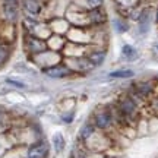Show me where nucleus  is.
Instances as JSON below:
<instances>
[{
  "mask_svg": "<svg viewBox=\"0 0 158 158\" xmlns=\"http://www.w3.org/2000/svg\"><path fill=\"white\" fill-rule=\"evenodd\" d=\"M63 122H66V123H70L72 120H73V114L72 113H68V114H63Z\"/></svg>",
  "mask_w": 158,
  "mask_h": 158,
  "instance_id": "20",
  "label": "nucleus"
},
{
  "mask_svg": "<svg viewBox=\"0 0 158 158\" xmlns=\"http://www.w3.org/2000/svg\"><path fill=\"white\" fill-rule=\"evenodd\" d=\"M113 28H114L116 32L123 34V32H127V31H129V25L124 22V21H122V19H114L113 21Z\"/></svg>",
  "mask_w": 158,
  "mask_h": 158,
  "instance_id": "16",
  "label": "nucleus"
},
{
  "mask_svg": "<svg viewBox=\"0 0 158 158\" xmlns=\"http://www.w3.org/2000/svg\"><path fill=\"white\" fill-rule=\"evenodd\" d=\"M95 126L92 124V122H86V123L79 129V135H78V138H79V141L81 142H88L92 138V136L95 135Z\"/></svg>",
  "mask_w": 158,
  "mask_h": 158,
  "instance_id": "7",
  "label": "nucleus"
},
{
  "mask_svg": "<svg viewBox=\"0 0 158 158\" xmlns=\"http://www.w3.org/2000/svg\"><path fill=\"white\" fill-rule=\"evenodd\" d=\"M155 21H157V23H158V10H157V16H155Z\"/></svg>",
  "mask_w": 158,
  "mask_h": 158,
  "instance_id": "22",
  "label": "nucleus"
},
{
  "mask_svg": "<svg viewBox=\"0 0 158 158\" xmlns=\"http://www.w3.org/2000/svg\"><path fill=\"white\" fill-rule=\"evenodd\" d=\"M51 142H53V147H54L56 154L63 152V149H64V147H66V142H64V138H63V135L60 133V132H57V133L53 135Z\"/></svg>",
  "mask_w": 158,
  "mask_h": 158,
  "instance_id": "10",
  "label": "nucleus"
},
{
  "mask_svg": "<svg viewBox=\"0 0 158 158\" xmlns=\"http://www.w3.org/2000/svg\"><path fill=\"white\" fill-rule=\"evenodd\" d=\"M88 2V5L91 6V7H98V6L102 3V0H86Z\"/></svg>",
  "mask_w": 158,
  "mask_h": 158,
  "instance_id": "18",
  "label": "nucleus"
},
{
  "mask_svg": "<svg viewBox=\"0 0 158 158\" xmlns=\"http://www.w3.org/2000/svg\"><path fill=\"white\" fill-rule=\"evenodd\" d=\"M44 73L51 79H62L66 76H70L73 73V70L66 64H53V66H48L47 69H44Z\"/></svg>",
  "mask_w": 158,
  "mask_h": 158,
  "instance_id": "4",
  "label": "nucleus"
},
{
  "mask_svg": "<svg viewBox=\"0 0 158 158\" xmlns=\"http://www.w3.org/2000/svg\"><path fill=\"white\" fill-rule=\"evenodd\" d=\"M154 51H155V54H157V57H158V45H155V47H154Z\"/></svg>",
  "mask_w": 158,
  "mask_h": 158,
  "instance_id": "21",
  "label": "nucleus"
},
{
  "mask_svg": "<svg viewBox=\"0 0 158 158\" xmlns=\"http://www.w3.org/2000/svg\"><path fill=\"white\" fill-rule=\"evenodd\" d=\"M10 56V50H9V47L3 43H0V66L2 64H5L7 62V59Z\"/></svg>",
  "mask_w": 158,
  "mask_h": 158,
  "instance_id": "17",
  "label": "nucleus"
},
{
  "mask_svg": "<svg viewBox=\"0 0 158 158\" xmlns=\"http://www.w3.org/2000/svg\"><path fill=\"white\" fill-rule=\"evenodd\" d=\"M114 113L107 107L100 108L98 111L94 113L92 116V124L95 126V129L100 130H107L114 124Z\"/></svg>",
  "mask_w": 158,
  "mask_h": 158,
  "instance_id": "1",
  "label": "nucleus"
},
{
  "mask_svg": "<svg viewBox=\"0 0 158 158\" xmlns=\"http://www.w3.org/2000/svg\"><path fill=\"white\" fill-rule=\"evenodd\" d=\"M89 21L92 23H102L106 21V15H104V12L100 9V7H92V10L89 12Z\"/></svg>",
  "mask_w": 158,
  "mask_h": 158,
  "instance_id": "11",
  "label": "nucleus"
},
{
  "mask_svg": "<svg viewBox=\"0 0 158 158\" xmlns=\"http://www.w3.org/2000/svg\"><path fill=\"white\" fill-rule=\"evenodd\" d=\"M106 51L104 50H95V51H91L88 54V60L91 62V64L95 68V66H101L104 60H106Z\"/></svg>",
  "mask_w": 158,
  "mask_h": 158,
  "instance_id": "9",
  "label": "nucleus"
},
{
  "mask_svg": "<svg viewBox=\"0 0 158 158\" xmlns=\"http://www.w3.org/2000/svg\"><path fill=\"white\" fill-rule=\"evenodd\" d=\"M133 75H135V72L130 70V69H118V70L110 72L108 76L113 79H129V78H132Z\"/></svg>",
  "mask_w": 158,
  "mask_h": 158,
  "instance_id": "12",
  "label": "nucleus"
},
{
  "mask_svg": "<svg viewBox=\"0 0 158 158\" xmlns=\"http://www.w3.org/2000/svg\"><path fill=\"white\" fill-rule=\"evenodd\" d=\"M6 82H7V84H10V85H13V86H18V88H23V86H25L22 82H16V81H12V79H6Z\"/></svg>",
  "mask_w": 158,
  "mask_h": 158,
  "instance_id": "19",
  "label": "nucleus"
},
{
  "mask_svg": "<svg viewBox=\"0 0 158 158\" xmlns=\"http://www.w3.org/2000/svg\"><path fill=\"white\" fill-rule=\"evenodd\" d=\"M48 155V145L44 141L35 142L27 151V158H47Z\"/></svg>",
  "mask_w": 158,
  "mask_h": 158,
  "instance_id": "5",
  "label": "nucleus"
},
{
  "mask_svg": "<svg viewBox=\"0 0 158 158\" xmlns=\"http://www.w3.org/2000/svg\"><path fill=\"white\" fill-rule=\"evenodd\" d=\"M23 10L27 12L31 16H37L40 12H41V3L38 0H23L22 2Z\"/></svg>",
  "mask_w": 158,
  "mask_h": 158,
  "instance_id": "8",
  "label": "nucleus"
},
{
  "mask_svg": "<svg viewBox=\"0 0 158 158\" xmlns=\"http://www.w3.org/2000/svg\"><path fill=\"white\" fill-rule=\"evenodd\" d=\"M148 29H149V10H145L139 16V32L147 34Z\"/></svg>",
  "mask_w": 158,
  "mask_h": 158,
  "instance_id": "13",
  "label": "nucleus"
},
{
  "mask_svg": "<svg viewBox=\"0 0 158 158\" xmlns=\"http://www.w3.org/2000/svg\"><path fill=\"white\" fill-rule=\"evenodd\" d=\"M135 92L138 95L141 97H147L151 94V91H152V85L149 84V82H139V84L135 85Z\"/></svg>",
  "mask_w": 158,
  "mask_h": 158,
  "instance_id": "14",
  "label": "nucleus"
},
{
  "mask_svg": "<svg viewBox=\"0 0 158 158\" xmlns=\"http://www.w3.org/2000/svg\"><path fill=\"white\" fill-rule=\"evenodd\" d=\"M25 45H27V48L29 50V53H32V54L43 53V51L47 48V45H45L44 41L37 38V37H28V38L25 40Z\"/></svg>",
  "mask_w": 158,
  "mask_h": 158,
  "instance_id": "6",
  "label": "nucleus"
},
{
  "mask_svg": "<svg viewBox=\"0 0 158 158\" xmlns=\"http://www.w3.org/2000/svg\"><path fill=\"white\" fill-rule=\"evenodd\" d=\"M117 113L123 120H133L138 114V106H136L135 100L127 95L120 98L117 104Z\"/></svg>",
  "mask_w": 158,
  "mask_h": 158,
  "instance_id": "2",
  "label": "nucleus"
},
{
  "mask_svg": "<svg viewBox=\"0 0 158 158\" xmlns=\"http://www.w3.org/2000/svg\"><path fill=\"white\" fill-rule=\"evenodd\" d=\"M122 54H123V57L127 59V60H135L136 57H138V51L130 44H124L123 47H122Z\"/></svg>",
  "mask_w": 158,
  "mask_h": 158,
  "instance_id": "15",
  "label": "nucleus"
},
{
  "mask_svg": "<svg viewBox=\"0 0 158 158\" xmlns=\"http://www.w3.org/2000/svg\"><path fill=\"white\" fill-rule=\"evenodd\" d=\"M2 12H3V18L7 22H16L18 16H19V2L18 0H3Z\"/></svg>",
  "mask_w": 158,
  "mask_h": 158,
  "instance_id": "3",
  "label": "nucleus"
}]
</instances>
